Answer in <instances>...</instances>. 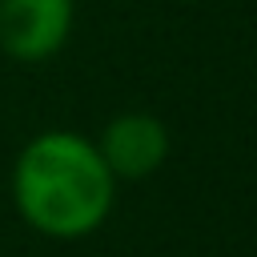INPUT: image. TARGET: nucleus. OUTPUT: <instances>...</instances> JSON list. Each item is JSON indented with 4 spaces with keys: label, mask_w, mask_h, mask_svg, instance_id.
<instances>
[{
    "label": "nucleus",
    "mask_w": 257,
    "mask_h": 257,
    "mask_svg": "<svg viewBox=\"0 0 257 257\" xmlns=\"http://www.w3.org/2000/svg\"><path fill=\"white\" fill-rule=\"evenodd\" d=\"M12 205L32 233L48 241H80L108 221L116 177L92 137L76 128H44L28 137L12 161Z\"/></svg>",
    "instance_id": "nucleus-1"
},
{
    "label": "nucleus",
    "mask_w": 257,
    "mask_h": 257,
    "mask_svg": "<svg viewBox=\"0 0 257 257\" xmlns=\"http://www.w3.org/2000/svg\"><path fill=\"white\" fill-rule=\"evenodd\" d=\"M76 24V0H0V52L16 64L56 56Z\"/></svg>",
    "instance_id": "nucleus-2"
},
{
    "label": "nucleus",
    "mask_w": 257,
    "mask_h": 257,
    "mask_svg": "<svg viewBox=\"0 0 257 257\" xmlns=\"http://www.w3.org/2000/svg\"><path fill=\"white\" fill-rule=\"evenodd\" d=\"M96 149L116 181H145L169 161V128L153 112H120L100 128Z\"/></svg>",
    "instance_id": "nucleus-3"
}]
</instances>
